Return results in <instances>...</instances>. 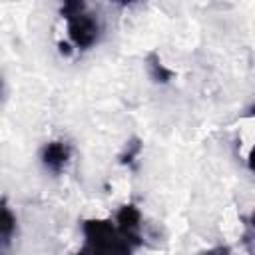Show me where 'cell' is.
Instances as JSON below:
<instances>
[{
  "mask_svg": "<svg viewBox=\"0 0 255 255\" xmlns=\"http://www.w3.org/2000/svg\"><path fill=\"white\" fill-rule=\"evenodd\" d=\"M84 243L76 255H133L143 245L141 213L126 203L112 219H86L82 223Z\"/></svg>",
  "mask_w": 255,
  "mask_h": 255,
  "instance_id": "obj_1",
  "label": "cell"
},
{
  "mask_svg": "<svg viewBox=\"0 0 255 255\" xmlns=\"http://www.w3.org/2000/svg\"><path fill=\"white\" fill-rule=\"evenodd\" d=\"M60 14L66 20V32L74 50L86 52L100 42L104 32L102 20L96 12L90 10L86 2H78V0L64 2L60 6Z\"/></svg>",
  "mask_w": 255,
  "mask_h": 255,
  "instance_id": "obj_2",
  "label": "cell"
},
{
  "mask_svg": "<svg viewBox=\"0 0 255 255\" xmlns=\"http://www.w3.org/2000/svg\"><path fill=\"white\" fill-rule=\"evenodd\" d=\"M70 157H72V145L68 141H64V139L48 141L40 149V161H42V165L50 173H54V175H60L66 169Z\"/></svg>",
  "mask_w": 255,
  "mask_h": 255,
  "instance_id": "obj_3",
  "label": "cell"
},
{
  "mask_svg": "<svg viewBox=\"0 0 255 255\" xmlns=\"http://www.w3.org/2000/svg\"><path fill=\"white\" fill-rule=\"evenodd\" d=\"M0 227H2V255H8L10 243L16 235V215L8 207L6 199L2 201V223H0Z\"/></svg>",
  "mask_w": 255,
  "mask_h": 255,
  "instance_id": "obj_4",
  "label": "cell"
},
{
  "mask_svg": "<svg viewBox=\"0 0 255 255\" xmlns=\"http://www.w3.org/2000/svg\"><path fill=\"white\" fill-rule=\"evenodd\" d=\"M147 70H149L151 80H153V82H159V84H167V82L171 80V76H173V72L167 70V68L161 64V60H159V56H157L155 52H149V54H147Z\"/></svg>",
  "mask_w": 255,
  "mask_h": 255,
  "instance_id": "obj_5",
  "label": "cell"
},
{
  "mask_svg": "<svg viewBox=\"0 0 255 255\" xmlns=\"http://www.w3.org/2000/svg\"><path fill=\"white\" fill-rule=\"evenodd\" d=\"M139 151H141V141H139L137 137L129 139V141L126 143L124 151L120 153V163H122V165H131L133 159L139 155Z\"/></svg>",
  "mask_w": 255,
  "mask_h": 255,
  "instance_id": "obj_6",
  "label": "cell"
},
{
  "mask_svg": "<svg viewBox=\"0 0 255 255\" xmlns=\"http://www.w3.org/2000/svg\"><path fill=\"white\" fill-rule=\"evenodd\" d=\"M243 243L249 251V255H255V209L245 221V233H243Z\"/></svg>",
  "mask_w": 255,
  "mask_h": 255,
  "instance_id": "obj_7",
  "label": "cell"
},
{
  "mask_svg": "<svg viewBox=\"0 0 255 255\" xmlns=\"http://www.w3.org/2000/svg\"><path fill=\"white\" fill-rule=\"evenodd\" d=\"M195 255H231V249L227 245H215V247H209V249H203Z\"/></svg>",
  "mask_w": 255,
  "mask_h": 255,
  "instance_id": "obj_8",
  "label": "cell"
},
{
  "mask_svg": "<svg viewBox=\"0 0 255 255\" xmlns=\"http://www.w3.org/2000/svg\"><path fill=\"white\" fill-rule=\"evenodd\" d=\"M247 165H249V169L255 173V145L249 149V155H247Z\"/></svg>",
  "mask_w": 255,
  "mask_h": 255,
  "instance_id": "obj_9",
  "label": "cell"
}]
</instances>
